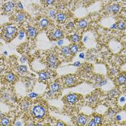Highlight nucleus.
<instances>
[{
    "mask_svg": "<svg viewBox=\"0 0 126 126\" xmlns=\"http://www.w3.org/2000/svg\"><path fill=\"white\" fill-rule=\"evenodd\" d=\"M49 25V21L46 18H43L40 20V25L42 28H46Z\"/></svg>",
    "mask_w": 126,
    "mask_h": 126,
    "instance_id": "14",
    "label": "nucleus"
},
{
    "mask_svg": "<svg viewBox=\"0 0 126 126\" xmlns=\"http://www.w3.org/2000/svg\"><path fill=\"white\" fill-rule=\"evenodd\" d=\"M56 17L60 22H64L66 20V15L63 13H59L57 15Z\"/></svg>",
    "mask_w": 126,
    "mask_h": 126,
    "instance_id": "16",
    "label": "nucleus"
},
{
    "mask_svg": "<svg viewBox=\"0 0 126 126\" xmlns=\"http://www.w3.org/2000/svg\"><path fill=\"white\" fill-rule=\"evenodd\" d=\"M36 125H43L40 124V123H38V124H36Z\"/></svg>",
    "mask_w": 126,
    "mask_h": 126,
    "instance_id": "53",
    "label": "nucleus"
},
{
    "mask_svg": "<svg viewBox=\"0 0 126 126\" xmlns=\"http://www.w3.org/2000/svg\"><path fill=\"white\" fill-rule=\"evenodd\" d=\"M120 10V5L117 4H114L112 5V12L113 13H117L119 12Z\"/></svg>",
    "mask_w": 126,
    "mask_h": 126,
    "instance_id": "23",
    "label": "nucleus"
},
{
    "mask_svg": "<svg viewBox=\"0 0 126 126\" xmlns=\"http://www.w3.org/2000/svg\"><path fill=\"white\" fill-rule=\"evenodd\" d=\"M73 65H74V66H81V63H80L79 61H76V62H75Z\"/></svg>",
    "mask_w": 126,
    "mask_h": 126,
    "instance_id": "42",
    "label": "nucleus"
},
{
    "mask_svg": "<svg viewBox=\"0 0 126 126\" xmlns=\"http://www.w3.org/2000/svg\"><path fill=\"white\" fill-rule=\"evenodd\" d=\"M5 79L9 82H14L16 80V77L12 73H8L5 76Z\"/></svg>",
    "mask_w": 126,
    "mask_h": 126,
    "instance_id": "10",
    "label": "nucleus"
},
{
    "mask_svg": "<svg viewBox=\"0 0 126 126\" xmlns=\"http://www.w3.org/2000/svg\"><path fill=\"white\" fill-rule=\"evenodd\" d=\"M97 100V97H94V96H92L89 98V104H93L94 102H95Z\"/></svg>",
    "mask_w": 126,
    "mask_h": 126,
    "instance_id": "31",
    "label": "nucleus"
},
{
    "mask_svg": "<svg viewBox=\"0 0 126 126\" xmlns=\"http://www.w3.org/2000/svg\"><path fill=\"white\" fill-rule=\"evenodd\" d=\"M51 90H53L55 92H57V91H59V89H60V85H59V82H55L53 84H51Z\"/></svg>",
    "mask_w": 126,
    "mask_h": 126,
    "instance_id": "17",
    "label": "nucleus"
},
{
    "mask_svg": "<svg viewBox=\"0 0 126 126\" xmlns=\"http://www.w3.org/2000/svg\"><path fill=\"white\" fill-rule=\"evenodd\" d=\"M88 26V22L85 20H81L78 22V27L80 29H84Z\"/></svg>",
    "mask_w": 126,
    "mask_h": 126,
    "instance_id": "11",
    "label": "nucleus"
},
{
    "mask_svg": "<svg viewBox=\"0 0 126 126\" xmlns=\"http://www.w3.org/2000/svg\"><path fill=\"white\" fill-rule=\"evenodd\" d=\"M105 10L107 12H112V6H107L105 7Z\"/></svg>",
    "mask_w": 126,
    "mask_h": 126,
    "instance_id": "38",
    "label": "nucleus"
},
{
    "mask_svg": "<svg viewBox=\"0 0 126 126\" xmlns=\"http://www.w3.org/2000/svg\"><path fill=\"white\" fill-rule=\"evenodd\" d=\"M117 28V25H116V24H114V25H112V26L111 27V29H114V28Z\"/></svg>",
    "mask_w": 126,
    "mask_h": 126,
    "instance_id": "49",
    "label": "nucleus"
},
{
    "mask_svg": "<svg viewBox=\"0 0 126 126\" xmlns=\"http://www.w3.org/2000/svg\"><path fill=\"white\" fill-rule=\"evenodd\" d=\"M63 36V32L61 30H56L52 34V37L54 39H60Z\"/></svg>",
    "mask_w": 126,
    "mask_h": 126,
    "instance_id": "9",
    "label": "nucleus"
},
{
    "mask_svg": "<svg viewBox=\"0 0 126 126\" xmlns=\"http://www.w3.org/2000/svg\"><path fill=\"white\" fill-rule=\"evenodd\" d=\"M30 102H28V101H25L22 103V107L24 110H28L29 108H30Z\"/></svg>",
    "mask_w": 126,
    "mask_h": 126,
    "instance_id": "27",
    "label": "nucleus"
},
{
    "mask_svg": "<svg viewBox=\"0 0 126 126\" xmlns=\"http://www.w3.org/2000/svg\"><path fill=\"white\" fill-rule=\"evenodd\" d=\"M15 4L13 2H7L3 6L4 11L6 12H12V11L13 10V9L15 8Z\"/></svg>",
    "mask_w": 126,
    "mask_h": 126,
    "instance_id": "4",
    "label": "nucleus"
},
{
    "mask_svg": "<svg viewBox=\"0 0 126 126\" xmlns=\"http://www.w3.org/2000/svg\"><path fill=\"white\" fill-rule=\"evenodd\" d=\"M117 82L119 84H123L126 82V76L124 74L120 75L118 79H117Z\"/></svg>",
    "mask_w": 126,
    "mask_h": 126,
    "instance_id": "15",
    "label": "nucleus"
},
{
    "mask_svg": "<svg viewBox=\"0 0 126 126\" xmlns=\"http://www.w3.org/2000/svg\"><path fill=\"white\" fill-rule=\"evenodd\" d=\"M26 19V15L25 13H22V12H20V13H18L17 15H16V20L19 22H23Z\"/></svg>",
    "mask_w": 126,
    "mask_h": 126,
    "instance_id": "12",
    "label": "nucleus"
},
{
    "mask_svg": "<svg viewBox=\"0 0 126 126\" xmlns=\"http://www.w3.org/2000/svg\"><path fill=\"white\" fill-rule=\"evenodd\" d=\"M97 83L99 86H104L107 84V81L106 80H104L101 76H98L97 77Z\"/></svg>",
    "mask_w": 126,
    "mask_h": 126,
    "instance_id": "18",
    "label": "nucleus"
},
{
    "mask_svg": "<svg viewBox=\"0 0 126 126\" xmlns=\"http://www.w3.org/2000/svg\"><path fill=\"white\" fill-rule=\"evenodd\" d=\"M91 68H92V67H91V66H89V65H87V66H84V69L86 71H90L92 70Z\"/></svg>",
    "mask_w": 126,
    "mask_h": 126,
    "instance_id": "35",
    "label": "nucleus"
},
{
    "mask_svg": "<svg viewBox=\"0 0 126 126\" xmlns=\"http://www.w3.org/2000/svg\"><path fill=\"white\" fill-rule=\"evenodd\" d=\"M38 33V31L35 28H34L32 27H29L28 29V35L31 38H34Z\"/></svg>",
    "mask_w": 126,
    "mask_h": 126,
    "instance_id": "8",
    "label": "nucleus"
},
{
    "mask_svg": "<svg viewBox=\"0 0 126 126\" xmlns=\"http://www.w3.org/2000/svg\"><path fill=\"white\" fill-rule=\"evenodd\" d=\"M88 125H89V126H96V125H97V124L95 122V121H94V120H90V121L89 122Z\"/></svg>",
    "mask_w": 126,
    "mask_h": 126,
    "instance_id": "33",
    "label": "nucleus"
},
{
    "mask_svg": "<svg viewBox=\"0 0 126 126\" xmlns=\"http://www.w3.org/2000/svg\"><path fill=\"white\" fill-rule=\"evenodd\" d=\"M87 38H88L87 37H84V42H86V41L87 40Z\"/></svg>",
    "mask_w": 126,
    "mask_h": 126,
    "instance_id": "52",
    "label": "nucleus"
},
{
    "mask_svg": "<svg viewBox=\"0 0 126 126\" xmlns=\"http://www.w3.org/2000/svg\"><path fill=\"white\" fill-rule=\"evenodd\" d=\"M78 122L79 125H85L87 124V117L84 116V115H81L78 118L77 120Z\"/></svg>",
    "mask_w": 126,
    "mask_h": 126,
    "instance_id": "13",
    "label": "nucleus"
},
{
    "mask_svg": "<svg viewBox=\"0 0 126 126\" xmlns=\"http://www.w3.org/2000/svg\"><path fill=\"white\" fill-rule=\"evenodd\" d=\"M75 82V79L72 76H67L64 78V83L66 86H72Z\"/></svg>",
    "mask_w": 126,
    "mask_h": 126,
    "instance_id": "6",
    "label": "nucleus"
},
{
    "mask_svg": "<svg viewBox=\"0 0 126 126\" xmlns=\"http://www.w3.org/2000/svg\"><path fill=\"white\" fill-rule=\"evenodd\" d=\"M17 6H18V7H19L20 9H23V6H22V4L20 2H18V3H17Z\"/></svg>",
    "mask_w": 126,
    "mask_h": 126,
    "instance_id": "43",
    "label": "nucleus"
},
{
    "mask_svg": "<svg viewBox=\"0 0 126 126\" xmlns=\"http://www.w3.org/2000/svg\"><path fill=\"white\" fill-rule=\"evenodd\" d=\"M68 27H74V24L72 23V22H69V23H68Z\"/></svg>",
    "mask_w": 126,
    "mask_h": 126,
    "instance_id": "48",
    "label": "nucleus"
},
{
    "mask_svg": "<svg viewBox=\"0 0 126 126\" xmlns=\"http://www.w3.org/2000/svg\"><path fill=\"white\" fill-rule=\"evenodd\" d=\"M69 48H70L71 53H72V54H76L78 52V46H77L76 45H75V44L71 45Z\"/></svg>",
    "mask_w": 126,
    "mask_h": 126,
    "instance_id": "21",
    "label": "nucleus"
},
{
    "mask_svg": "<svg viewBox=\"0 0 126 126\" xmlns=\"http://www.w3.org/2000/svg\"><path fill=\"white\" fill-rule=\"evenodd\" d=\"M24 35H25V32L23 30H20V32H19V35H18V38L19 39H22L24 38Z\"/></svg>",
    "mask_w": 126,
    "mask_h": 126,
    "instance_id": "32",
    "label": "nucleus"
},
{
    "mask_svg": "<svg viewBox=\"0 0 126 126\" xmlns=\"http://www.w3.org/2000/svg\"><path fill=\"white\" fill-rule=\"evenodd\" d=\"M20 61H21L22 63H25V62H26V61H28V59L26 58V57H22L21 59H20Z\"/></svg>",
    "mask_w": 126,
    "mask_h": 126,
    "instance_id": "40",
    "label": "nucleus"
},
{
    "mask_svg": "<svg viewBox=\"0 0 126 126\" xmlns=\"http://www.w3.org/2000/svg\"><path fill=\"white\" fill-rule=\"evenodd\" d=\"M116 119H117L118 120H120L121 119V117L119 116V115H117V116H116Z\"/></svg>",
    "mask_w": 126,
    "mask_h": 126,
    "instance_id": "51",
    "label": "nucleus"
},
{
    "mask_svg": "<svg viewBox=\"0 0 126 126\" xmlns=\"http://www.w3.org/2000/svg\"><path fill=\"white\" fill-rule=\"evenodd\" d=\"M123 1H125V2H126V0H123Z\"/></svg>",
    "mask_w": 126,
    "mask_h": 126,
    "instance_id": "56",
    "label": "nucleus"
},
{
    "mask_svg": "<svg viewBox=\"0 0 126 126\" xmlns=\"http://www.w3.org/2000/svg\"><path fill=\"white\" fill-rule=\"evenodd\" d=\"M54 94H55V91H53V90H50L47 92V94L50 97H54Z\"/></svg>",
    "mask_w": 126,
    "mask_h": 126,
    "instance_id": "36",
    "label": "nucleus"
},
{
    "mask_svg": "<svg viewBox=\"0 0 126 126\" xmlns=\"http://www.w3.org/2000/svg\"><path fill=\"white\" fill-rule=\"evenodd\" d=\"M125 108H126V105H125Z\"/></svg>",
    "mask_w": 126,
    "mask_h": 126,
    "instance_id": "57",
    "label": "nucleus"
},
{
    "mask_svg": "<svg viewBox=\"0 0 126 126\" xmlns=\"http://www.w3.org/2000/svg\"><path fill=\"white\" fill-rule=\"evenodd\" d=\"M63 43V40H59L58 41V45H62Z\"/></svg>",
    "mask_w": 126,
    "mask_h": 126,
    "instance_id": "45",
    "label": "nucleus"
},
{
    "mask_svg": "<svg viewBox=\"0 0 126 126\" xmlns=\"http://www.w3.org/2000/svg\"><path fill=\"white\" fill-rule=\"evenodd\" d=\"M48 16L52 18H55L56 17V12L55 10H50L48 12Z\"/></svg>",
    "mask_w": 126,
    "mask_h": 126,
    "instance_id": "30",
    "label": "nucleus"
},
{
    "mask_svg": "<svg viewBox=\"0 0 126 126\" xmlns=\"http://www.w3.org/2000/svg\"><path fill=\"white\" fill-rule=\"evenodd\" d=\"M3 98H4V99L7 100V99H9L10 98V97H9V95L8 94H5L3 96Z\"/></svg>",
    "mask_w": 126,
    "mask_h": 126,
    "instance_id": "41",
    "label": "nucleus"
},
{
    "mask_svg": "<svg viewBox=\"0 0 126 126\" xmlns=\"http://www.w3.org/2000/svg\"><path fill=\"white\" fill-rule=\"evenodd\" d=\"M117 28L120 30H123L126 28V24L124 22H120L117 25Z\"/></svg>",
    "mask_w": 126,
    "mask_h": 126,
    "instance_id": "25",
    "label": "nucleus"
},
{
    "mask_svg": "<svg viewBox=\"0 0 126 126\" xmlns=\"http://www.w3.org/2000/svg\"><path fill=\"white\" fill-rule=\"evenodd\" d=\"M51 76V73L50 71H42L39 74V78L42 81H45Z\"/></svg>",
    "mask_w": 126,
    "mask_h": 126,
    "instance_id": "7",
    "label": "nucleus"
},
{
    "mask_svg": "<svg viewBox=\"0 0 126 126\" xmlns=\"http://www.w3.org/2000/svg\"><path fill=\"white\" fill-rule=\"evenodd\" d=\"M28 96H29V97H30V98H35V97H38V94H35V93H34V92H32V93H30V94H29Z\"/></svg>",
    "mask_w": 126,
    "mask_h": 126,
    "instance_id": "39",
    "label": "nucleus"
},
{
    "mask_svg": "<svg viewBox=\"0 0 126 126\" xmlns=\"http://www.w3.org/2000/svg\"><path fill=\"white\" fill-rule=\"evenodd\" d=\"M31 113L35 118H36L38 119H40L45 116V109L41 105H36L32 109Z\"/></svg>",
    "mask_w": 126,
    "mask_h": 126,
    "instance_id": "1",
    "label": "nucleus"
},
{
    "mask_svg": "<svg viewBox=\"0 0 126 126\" xmlns=\"http://www.w3.org/2000/svg\"><path fill=\"white\" fill-rule=\"evenodd\" d=\"M4 55H7V52H6V51H5V52H4Z\"/></svg>",
    "mask_w": 126,
    "mask_h": 126,
    "instance_id": "54",
    "label": "nucleus"
},
{
    "mask_svg": "<svg viewBox=\"0 0 126 126\" xmlns=\"http://www.w3.org/2000/svg\"><path fill=\"white\" fill-rule=\"evenodd\" d=\"M55 2V0H45V3L48 5H52Z\"/></svg>",
    "mask_w": 126,
    "mask_h": 126,
    "instance_id": "34",
    "label": "nucleus"
},
{
    "mask_svg": "<svg viewBox=\"0 0 126 126\" xmlns=\"http://www.w3.org/2000/svg\"><path fill=\"white\" fill-rule=\"evenodd\" d=\"M65 125V124L63 123V122H59V123L56 124V125Z\"/></svg>",
    "mask_w": 126,
    "mask_h": 126,
    "instance_id": "50",
    "label": "nucleus"
},
{
    "mask_svg": "<svg viewBox=\"0 0 126 126\" xmlns=\"http://www.w3.org/2000/svg\"><path fill=\"white\" fill-rule=\"evenodd\" d=\"M15 125H17V126H21V125H22V123H21L20 121H17V122H16L15 123Z\"/></svg>",
    "mask_w": 126,
    "mask_h": 126,
    "instance_id": "44",
    "label": "nucleus"
},
{
    "mask_svg": "<svg viewBox=\"0 0 126 126\" xmlns=\"http://www.w3.org/2000/svg\"><path fill=\"white\" fill-rule=\"evenodd\" d=\"M66 100L69 104H74L78 100V96L75 94H70L66 96Z\"/></svg>",
    "mask_w": 126,
    "mask_h": 126,
    "instance_id": "5",
    "label": "nucleus"
},
{
    "mask_svg": "<svg viewBox=\"0 0 126 126\" xmlns=\"http://www.w3.org/2000/svg\"><path fill=\"white\" fill-rule=\"evenodd\" d=\"M120 102H125V98L124 97H122L120 99Z\"/></svg>",
    "mask_w": 126,
    "mask_h": 126,
    "instance_id": "46",
    "label": "nucleus"
},
{
    "mask_svg": "<svg viewBox=\"0 0 126 126\" xmlns=\"http://www.w3.org/2000/svg\"><path fill=\"white\" fill-rule=\"evenodd\" d=\"M16 32V28L13 26H7L4 28V38L7 40H10L13 38Z\"/></svg>",
    "mask_w": 126,
    "mask_h": 126,
    "instance_id": "2",
    "label": "nucleus"
},
{
    "mask_svg": "<svg viewBox=\"0 0 126 126\" xmlns=\"http://www.w3.org/2000/svg\"><path fill=\"white\" fill-rule=\"evenodd\" d=\"M118 94H119V91L117 89H114V90H112V91H110V94H109V96L111 98H114V97H117Z\"/></svg>",
    "mask_w": 126,
    "mask_h": 126,
    "instance_id": "26",
    "label": "nucleus"
},
{
    "mask_svg": "<svg viewBox=\"0 0 126 126\" xmlns=\"http://www.w3.org/2000/svg\"><path fill=\"white\" fill-rule=\"evenodd\" d=\"M61 52L63 54H64L65 55H69L71 53L70 51V48H68V46H64L61 48Z\"/></svg>",
    "mask_w": 126,
    "mask_h": 126,
    "instance_id": "20",
    "label": "nucleus"
},
{
    "mask_svg": "<svg viewBox=\"0 0 126 126\" xmlns=\"http://www.w3.org/2000/svg\"><path fill=\"white\" fill-rule=\"evenodd\" d=\"M79 57H80L81 59H84V53H80V54H79Z\"/></svg>",
    "mask_w": 126,
    "mask_h": 126,
    "instance_id": "47",
    "label": "nucleus"
},
{
    "mask_svg": "<svg viewBox=\"0 0 126 126\" xmlns=\"http://www.w3.org/2000/svg\"><path fill=\"white\" fill-rule=\"evenodd\" d=\"M115 114H116V111L115 110H110L107 114V116L109 117V118H112L113 117L114 115H115Z\"/></svg>",
    "mask_w": 126,
    "mask_h": 126,
    "instance_id": "29",
    "label": "nucleus"
},
{
    "mask_svg": "<svg viewBox=\"0 0 126 126\" xmlns=\"http://www.w3.org/2000/svg\"><path fill=\"white\" fill-rule=\"evenodd\" d=\"M93 120L95 121V122H96L97 125L101 124L102 122V117H100V116H99V115H95V116L94 117V119H93Z\"/></svg>",
    "mask_w": 126,
    "mask_h": 126,
    "instance_id": "28",
    "label": "nucleus"
},
{
    "mask_svg": "<svg viewBox=\"0 0 126 126\" xmlns=\"http://www.w3.org/2000/svg\"><path fill=\"white\" fill-rule=\"evenodd\" d=\"M1 125L2 126H8L9 125V120L7 118L5 117H2L1 118Z\"/></svg>",
    "mask_w": 126,
    "mask_h": 126,
    "instance_id": "19",
    "label": "nucleus"
},
{
    "mask_svg": "<svg viewBox=\"0 0 126 126\" xmlns=\"http://www.w3.org/2000/svg\"><path fill=\"white\" fill-rule=\"evenodd\" d=\"M17 71H18L20 74H25V72H27L28 68H27V66H19V67L17 68Z\"/></svg>",
    "mask_w": 126,
    "mask_h": 126,
    "instance_id": "22",
    "label": "nucleus"
},
{
    "mask_svg": "<svg viewBox=\"0 0 126 126\" xmlns=\"http://www.w3.org/2000/svg\"><path fill=\"white\" fill-rule=\"evenodd\" d=\"M118 73V71L115 69V68H111L110 69V74L112 75H115Z\"/></svg>",
    "mask_w": 126,
    "mask_h": 126,
    "instance_id": "37",
    "label": "nucleus"
},
{
    "mask_svg": "<svg viewBox=\"0 0 126 126\" xmlns=\"http://www.w3.org/2000/svg\"><path fill=\"white\" fill-rule=\"evenodd\" d=\"M48 63L49 66L52 68H55L59 65V61L57 59L56 56L51 54L48 57Z\"/></svg>",
    "mask_w": 126,
    "mask_h": 126,
    "instance_id": "3",
    "label": "nucleus"
},
{
    "mask_svg": "<svg viewBox=\"0 0 126 126\" xmlns=\"http://www.w3.org/2000/svg\"><path fill=\"white\" fill-rule=\"evenodd\" d=\"M116 1H120V0H116Z\"/></svg>",
    "mask_w": 126,
    "mask_h": 126,
    "instance_id": "55",
    "label": "nucleus"
},
{
    "mask_svg": "<svg viewBox=\"0 0 126 126\" xmlns=\"http://www.w3.org/2000/svg\"><path fill=\"white\" fill-rule=\"evenodd\" d=\"M70 40L73 43H77L80 40V37L79 36V35H77V34H74V35H73L70 37Z\"/></svg>",
    "mask_w": 126,
    "mask_h": 126,
    "instance_id": "24",
    "label": "nucleus"
}]
</instances>
